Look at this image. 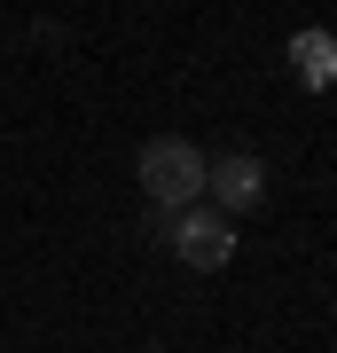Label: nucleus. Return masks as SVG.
Masks as SVG:
<instances>
[{
    "label": "nucleus",
    "mask_w": 337,
    "mask_h": 353,
    "mask_svg": "<svg viewBox=\"0 0 337 353\" xmlns=\"http://www.w3.org/2000/svg\"><path fill=\"white\" fill-rule=\"evenodd\" d=\"M204 165L212 157H204L188 134H150L141 157H134V181H141V196L173 220V212H188V204H204Z\"/></svg>",
    "instance_id": "obj_1"
},
{
    "label": "nucleus",
    "mask_w": 337,
    "mask_h": 353,
    "mask_svg": "<svg viewBox=\"0 0 337 353\" xmlns=\"http://www.w3.org/2000/svg\"><path fill=\"white\" fill-rule=\"evenodd\" d=\"M204 196H212V212L220 220H243V212H259L267 204V165L251 157V150H227L204 165Z\"/></svg>",
    "instance_id": "obj_3"
},
{
    "label": "nucleus",
    "mask_w": 337,
    "mask_h": 353,
    "mask_svg": "<svg viewBox=\"0 0 337 353\" xmlns=\"http://www.w3.org/2000/svg\"><path fill=\"white\" fill-rule=\"evenodd\" d=\"M165 236H173L181 267H196V275H220L227 259H236V220H220L212 204H188V212L165 220Z\"/></svg>",
    "instance_id": "obj_2"
}]
</instances>
